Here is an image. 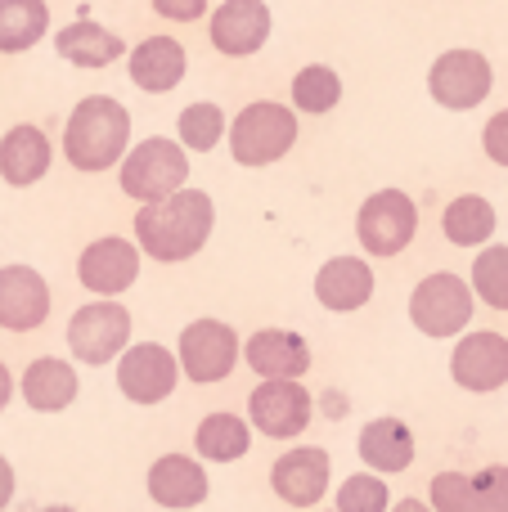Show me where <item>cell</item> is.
<instances>
[{
  "label": "cell",
  "mask_w": 508,
  "mask_h": 512,
  "mask_svg": "<svg viewBox=\"0 0 508 512\" xmlns=\"http://www.w3.org/2000/svg\"><path fill=\"white\" fill-rule=\"evenodd\" d=\"M135 243L149 261L158 265H180V261H194L198 252L207 248L216 230V203L207 189H180V194L162 198L153 207H140L131 221Z\"/></svg>",
  "instance_id": "6da1fadb"
},
{
  "label": "cell",
  "mask_w": 508,
  "mask_h": 512,
  "mask_svg": "<svg viewBox=\"0 0 508 512\" xmlns=\"http://www.w3.org/2000/svg\"><path fill=\"white\" fill-rule=\"evenodd\" d=\"M131 153V108L113 95H86L63 122V158L81 176L117 171Z\"/></svg>",
  "instance_id": "7a4b0ae2"
},
{
  "label": "cell",
  "mask_w": 508,
  "mask_h": 512,
  "mask_svg": "<svg viewBox=\"0 0 508 512\" xmlns=\"http://www.w3.org/2000/svg\"><path fill=\"white\" fill-rule=\"evenodd\" d=\"M230 158L239 167H275L297 149V108L279 104V99H257L243 104L230 117V140H225Z\"/></svg>",
  "instance_id": "3957f363"
},
{
  "label": "cell",
  "mask_w": 508,
  "mask_h": 512,
  "mask_svg": "<svg viewBox=\"0 0 508 512\" xmlns=\"http://www.w3.org/2000/svg\"><path fill=\"white\" fill-rule=\"evenodd\" d=\"M117 189L140 207L180 194V189H189V149L167 135H149V140L131 144V153L117 167Z\"/></svg>",
  "instance_id": "277c9868"
},
{
  "label": "cell",
  "mask_w": 508,
  "mask_h": 512,
  "mask_svg": "<svg viewBox=\"0 0 508 512\" xmlns=\"http://www.w3.org/2000/svg\"><path fill=\"white\" fill-rule=\"evenodd\" d=\"M477 310V292L464 274L455 270H432L414 283L410 292V324L419 328L432 342H446V337H464L473 324Z\"/></svg>",
  "instance_id": "5b68a950"
},
{
  "label": "cell",
  "mask_w": 508,
  "mask_h": 512,
  "mask_svg": "<svg viewBox=\"0 0 508 512\" xmlns=\"http://www.w3.org/2000/svg\"><path fill=\"white\" fill-rule=\"evenodd\" d=\"M419 234V203L405 189H374L356 212V243L365 256L392 261Z\"/></svg>",
  "instance_id": "8992f818"
},
{
  "label": "cell",
  "mask_w": 508,
  "mask_h": 512,
  "mask_svg": "<svg viewBox=\"0 0 508 512\" xmlns=\"http://www.w3.org/2000/svg\"><path fill=\"white\" fill-rule=\"evenodd\" d=\"M176 360H180V373L194 387H212V382L230 378L234 364L243 360V337L225 319H212V315L189 319L176 337Z\"/></svg>",
  "instance_id": "52a82bcc"
},
{
  "label": "cell",
  "mask_w": 508,
  "mask_h": 512,
  "mask_svg": "<svg viewBox=\"0 0 508 512\" xmlns=\"http://www.w3.org/2000/svg\"><path fill=\"white\" fill-rule=\"evenodd\" d=\"M63 337H68V351L77 364L99 369V364H108V360H122L126 346H131V310H126L122 301L95 297L72 310Z\"/></svg>",
  "instance_id": "ba28073f"
},
{
  "label": "cell",
  "mask_w": 508,
  "mask_h": 512,
  "mask_svg": "<svg viewBox=\"0 0 508 512\" xmlns=\"http://www.w3.org/2000/svg\"><path fill=\"white\" fill-rule=\"evenodd\" d=\"M491 90H495L491 59L482 50H468V45L441 50L428 68V95L446 113H473L477 104L491 99Z\"/></svg>",
  "instance_id": "9c48e42d"
},
{
  "label": "cell",
  "mask_w": 508,
  "mask_h": 512,
  "mask_svg": "<svg viewBox=\"0 0 508 512\" xmlns=\"http://www.w3.org/2000/svg\"><path fill=\"white\" fill-rule=\"evenodd\" d=\"M315 396L293 378H270L248 391V423L270 441H293L311 427Z\"/></svg>",
  "instance_id": "30bf717a"
},
{
  "label": "cell",
  "mask_w": 508,
  "mask_h": 512,
  "mask_svg": "<svg viewBox=\"0 0 508 512\" xmlns=\"http://www.w3.org/2000/svg\"><path fill=\"white\" fill-rule=\"evenodd\" d=\"M180 378H185V373H180L176 351L162 342H131L126 355L117 360V391H122L131 405H144V409L171 400Z\"/></svg>",
  "instance_id": "8fae6325"
},
{
  "label": "cell",
  "mask_w": 508,
  "mask_h": 512,
  "mask_svg": "<svg viewBox=\"0 0 508 512\" xmlns=\"http://www.w3.org/2000/svg\"><path fill=\"white\" fill-rule=\"evenodd\" d=\"M144 252L135 239H122V234H104V239L86 243L77 256V283L90 292V297H108L117 301L126 288H135L140 279Z\"/></svg>",
  "instance_id": "7c38bea8"
},
{
  "label": "cell",
  "mask_w": 508,
  "mask_h": 512,
  "mask_svg": "<svg viewBox=\"0 0 508 512\" xmlns=\"http://www.w3.org/2000/svg\"><path fill=\"white\" fill-rule=\"evenodd\" d=\"M450 378L468 396H491L508 382V337L495 328H468L455 337L450 351Z\"/></svg>",
  "instance_id": "4fadbf2b"
},
{
  "label": "cell",
  "mask_w": 508,
  "mask_h": 512,
  "mask_svg": "<svg viewBox=\"0 0 508 512\" xmlns=\"http://www.w3.org/2000/svg\"><path fill=\"white\" fill-rule=\"evenodd\" d=\"M270 27H275V14L266 0H221L207 18V41L225 59H252L266 50Z\"/></svg>",
  "instance_id": "5bb4252c"
},
{
  "label": "cell",
  "mask_w": 508,
  "mask_h": 512,
  "mask_svg": "<svg viewBox=\"0 0 508 512\" xmlns=\"http://www.w3.org/2000/svg\"><path fill=\"white\" fill-rule=\"evenodd\" d=\"M432 512H508V468L491 463L482 472H437L428 481Z\"/></svg>",
  "instance_id": "9a60e30c"
},
{
  "label": "cell",
  "mask_w": 508,
  "mask_h": 512,
  "mask_svg": "<svg viewBox=\"0 0 508 512\" xmlns=\"http://www.w3.org/2000/svg\"><path fill=\"white\" fill-rule=\"evenodd\" d=\"M329 481H333V459L320 445H293L270 468V490L288 508H315L329 495Z\"/></svg>",
  "instance_id": "2e32d148"
},
{
  "label": "cell",
  "mask_w": 508,
  "mask_h": 512,
  "mask_svg": "<svg viewBox=\"0 0 508 512\" xmlns=\"http://www.w3.org/2000/svg\"><path fill=\"white\" fill-rule=\"evenodd\" d=\"M50 283L32 265H0V328L5 333H36L50 319Z\"/></svg>",
  "instance_id": "e0dca14e"
},
{
  "label": "cell",
  "mask_w": 508,
  "mask_h": 512,
  "mask_svg": "<svg viewBox=\"0 0 508 512\" xmlns=\"http://www.w3.org/2000/svg\"><path fill=\"white\" fill-rule=\"evenodd\" d=\"M185 72H189V54H185V45H180V36H171V32L144 36V41L131 45V54H126V77H131V86L144 90V95H171V90L185 81Z\"/></svg>",
  "instance_id": "ac0fdd59"
},
{
  "label": "cell",
  "mask_w": 508,
  "mask_h": 512,
  "mask_svg": "<svg viewBox=\"0 0 508 512\" xmlns=\"http://www.w3.org/2000/svg\"><path fill=\"white\" fill-rule=\"evenodd\" d=\"M374 265L365 261V256H329V261L315 270V301H320L324 310H333V315H351V310H365L369 301H374Z\"/></svg>",
  "instance_id": "d6986e66"
},
{
  "label": "cell",
  "mask_w": 508,
  "mask_h": 512,
  "mask_svg": "<svg viewBox=\"0 0 508 512\" xmlns=\"http://www.w3.org/2000/svg\"><path fill=\"white\" fill-rule=\"evenodd\" d=\"M144 490H149L153 504L167 512H194L212 495L207 468L198 459H189V454H162V459H153L149 477H144Z\"/></svg>",
  "instance_id": "ffe728a7"
},
{
  "label": "cell",
  "mask_w": 508,
  "mask_h": 512,
  "mask_svg": "<svg viewBox=\"0 0 508 512\" xmlns=\"http://www.w3.org/2000/svg\"><path fill=\"white\" fill-rule=\"evenodd\" d=\"M243 360L257 373L261 382L270 378H293L302 382L311 373V346H306L302 333L293 328H257V333L243 342Z\"/></svg>",
  "instance_id": "44dd1931"
},
{
  "label": "cell",
  "mask_w": 508,
  "mask_h": 512,
  "mask_svg": "<svg viewBox=\"0 0 508 512\" xmlns=\"http://www.w3.org/2000/svg\"><path fill=\"white\" fill-rule=\"evenodd\" d=\"M54 144L36 122H18L0 135V180L9 189H32L50 176Z\"/></svg>",
  "instance_id": "7402d4cb"
},
{
  "label": "cell",
  "mask_w": 508,
  "mask_h": 512,
  "mask_svg": "<svg viewBox=\"0 0 508 512\" xmlns=\"http://www.w3.org/2000/svg\"><path fill=\"white\" fill-rule=\"evenodd\" d=\"M54 50H59L63 63L86 68V72H104V68H113L122 54H131L122 32L95 23V18H72L68 27H59V32H54Z\"/></svg>",
  "instance_id": "603a6c76"
},
{
  "label": "cell",
  "mask_w": 508,
  "mask_h": 512,
  "mask_svg": "<svg viewBox=\"0 0 508 512\" xmlns=\"http://www.w3.org/2000/svg\"><path fill=\"white\" fill-rule=\"evenodd\" d=\"M18 391H23L27 409H36V414H63V409L77 400L81 378L59 355H36L23 369V378H18Z\"/></svg>",
  "instance_id": "cb8c5ba5"
},
{
  "label": "cell",
  "mask_w": 508,
  "mask_h": 512,
  "mask_svg": "<svg viewBox=\"0 0 508 512\" xmlns=\"http://www.w3.org/2000/svg\"><path fill=\"white\" fill-rule=\"evenodd\" d=\"M356 454H360V463H365L369 472H378V477H392V472L410 468L414 454H419V445H414L410 423H401V418H374V423L360 427Z\"/></svg>",
  "instance_id": "d4e9b609"
},
{
  "label": "cell",
  "mask_w": 508,
  "mask_h": 512,
  "mask_svg": "<svg viewBox=\"0 0 508 512\" xmlns=\"http://www.w3.org/2000/svg\"><path fill=\"white\" fill-rule=\"evenodd\" d=\"M495 230H500V212H495V203L486 194H459V198H450L446 212H441V234H446V243H455V248L482 252L486 243L495 239Z\"/></svg>",
  "instance_id": "484cf974"
},
{
  "label": "cell",
  "mask_w": 508,
  "mask_h": 512,
  "mask_svg": "<svg viewBox=\"0 0 508 512\" xmlns=\"http://www.w3.org/2000/svg\"><path fill=\"white\" fill-rule=\"evenodd\" d=\"M194 450L203 463H239L252 450V423L243 414H207L194 427Z\"/></svg>",
  "instance_id": "4316f807"
},
{
  "label": "cell",
  "mask_w": 508,
  "mask_h": 512,
  "mask_svg": "<svg viewBox=\"0 0 508 512\" xmlns=\"http://www.w3.org/2000/svg\"><path fill=\"white\" fill-rule=\"evenodd\" d=\"M50 32L45 0H0V54H27Z\"/></svg>",
  "instance_id": "83f0119b"
},
{
  "label": "cell",
  "mask_w": 508,
  "mask_h": 512,
  "mask_svg": "<svg viewBox=\"0 0 508 512\" xmlns=\"http://www.w3.org/2000/svg\"><path fill=\"white\" fill-rule=\"evenodd\" d=\"M288 104L306 117H324L342 104V77L329 63H306L293 72V86H288Z\"/></svg>",
  "instance_id": "f1b7e54d"
},
{
  "label": "cell",
  "mask_w": 508,
  "mask_h": 512,
  "mask_svg": "<svg viewBox=\"0 0 508 512\" xmlns=\"http://www.w3.org/2000/svg\"><path fill=\"white\" fill-rule=\"evenodd\" d=\"M176 140L185 144L189 153H212L216 144L230 140V117H225V108L212 104V99H194V104H185L176 117Z\"/></svg>",
  "instance_id": "f546056e"
},
{
  "label": "cell",
  "mask_w": 508,
  "mask_h": 512,
  "mask_svg": "<svg viewBox=\"0 0 508 512\" xmlns=\"http://www.w3.org/2000/svg\"><path fill=\"white\" fill-rule=\"evenodd\" d=\"M477 301H486L491 310L508 315V243H486L473 256V270H468Z\"/></svg>",
  "instance_id": "4dcf8cb0"
},
{
  "label": "cell",
  "mask_w": 508,
  "mask_h": 512,
  "mask_svg": "<svg viewBox=\"0 0 508 512\" xmlns=\"http://www.w3.org/2000/svg\"><path fill=\"white\" fill-rule=\"evenodd\" d=\"M338 512H392V490L378 472H351L338 486V499H333Z\"/></svg>",
  "instance_id": "1f68e13d"
},
{
  "label": "cell",
  "mask_w": 508,
  "mask_h": 512,
  "mask_svg": "<svg viewBox=\"0 0 508 512\" xmlns=\"http://www.w3.org/2000/svg\"><path fill=\"white\" fill-rule=\"evenodd\" d=\"M482 153L495 162V167L508 171V108H500V113L486 117V126H482Z\"/></svg>",
  "instance_id": "d6a6232c"
},
{
  "label": "cell",
  "mask_w": 508,
  "mask_h": 512,
  "mask_svg": "<svg viewBox=\"0 0 508 512\" xmlns=\"http://www.w3.org/2000/svg\"><path fill=\"white\" fill-rule=\"evenodd\" d=\"M153 14L167 18V23H198V18L212 9V0H149Z\"/></svg>",
  "instance_id": "836d02e7"
},
{
  "label": "cell",
  "mask_w": 508,
  "mask_h": 512,
  "mask_svg": "<svg viewBox=\"0 0 508 512\" xmlns=\"http://www.w3.org/2000/svg\"><path fill=\"white\" fill-rule=\"evenodd\" d=\"M14 490H18V481H14V463L0 454V512L9 508V499H14Z\"/></svg>",
  "instance_id": "e575fe53"
},
{
  "label": "cell",
  "mask_w": 508,
  "mask_h": 512,
  "mask_svg": "<svg viewBox=\"0 0 508 512\" xmlns=\"http://www.w3.org/2000/svg\"><path fill=\"white\" fill-rule=\"evenodd\" d=\"M9 400H14V373H9V364L0 360V414L9 409Z\"/></svg>",
  "instance_id": "d590c367"
},
{
  "label": "cell",
  "mask_w": 508,
  "mask_h": 512,
  "mask_svg": "<svg viewBox=\"0 0 508 512\" xmlns=\"http://www.w3.org/2000/svg\"><path fill=\"white\" fill-rule=\"evenodd\" d=\"M392 512H432V504L428 499H396Z\"/></svg>",
  "instance_id": "8d00e7d4"
},
{
  "label": "cell",
  "mask_w": 508,
  "mask_h": 512,
  "mask_svg": "<svg viewBox=\"0 0 508 512\" xmlns=\"http://www.w3.org/2000/svg\"><path fill=\"white\" fill-rule=\"evenodd\" d=\"M36 512H77V508H68V504H50V508H36Z\"/></svg>",
  "instance_id": "74e56055"
},
{
  "label": "cell",
  "mask_w": 508,
  "mask_h": 512,
  "mask_svg": "<svg viewBox=\"0 0 508 512\" xmlns=\"http://www.w3.org/2000/svg\"><path fill=\"white\" fill-rule=\"evenodd\" d=\"M333 512H338V508H333Z\"/></svg>",
  "instance_id": "f35d334b"
}]
</instances>
